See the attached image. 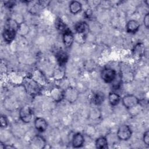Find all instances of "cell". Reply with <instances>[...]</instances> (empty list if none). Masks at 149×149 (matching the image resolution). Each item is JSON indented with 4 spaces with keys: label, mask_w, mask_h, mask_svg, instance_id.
Returning <instances> with one entry per match:
<instances>
[{
    "label": "cell",
    "mask_w": 149,
    "mask_h": 149,
    "mask_svg": "<svg viewBox=\"0 0 149 149\" xmlns=\"http://www.w3.org/2000/svg\"><path fill=\"white\" fill-rule=\"evenodd\" d=\"M74 34L69 29H67L66 30H65L63 32L62 40H63L64 45L66 48H69L72 45L74 42Z\"/></svg>",
    "instance_id": "9"
},
{
    "label": "cell",
    "mask_w": 149,
    "mask_h": 149,
    "mask_svg": "<svg viewBox=\"0 0 149 149\" xmlns=\"http://www.w3.org/2000/svg\"><path fill=\"white\" fill-rule=\"evenodd\" d=\"M19 115L20 119L25 123H30L33 117V112L29 105H25L22 107L19 112Z\"/></svg>",
    "instance_id": "4"
},
{
    "label": "cell",
    "mask_w": 149,
    "mask_h": 149,
    "mask_svg": "<svg viewBox=\"0 0 149 149\" xmlns=\"http://www.w3.org/2000/svg\"><path fill=\"white\" fill-rule=\"evenodd\" d=\"M55 26L60 31L63 32L65 30H66L68 28L66 27L65 24L62 22V20L61 19H58L56 20L55 22Z\"/></svg>",
    "instance_id": "24"
},
{
    "label": "cell",
    "mask_w": 149,
    "mask_h": 149,
    "mask_svg": "<svg viewBox=\"0 0 149 149\" xmlns=\"http://www.w3.org/2000/svg\"><path fill=\"white\" fill-rule=\"evenodd\" d=\"M119 75L120 76L122 82H130L133 79V75L132 72L130 71V69H128L127 68H126V70H122Z\"/></svg>",
    "instance_id": "18"
},
{
    "label": "cell",
    "mask_w": 149,
    "mask_h": 149,
    "mask_svg": "<svg viewBox=\"0 0 149 149\" xmlns=\"http://www.w3.org/2000/svg\"><path fill=\"white\" fill-rule=\"evenodd\" d=\"M34 125L36 129L39 132H45L48 127L47 122L42 117L36 118L34 121Z\"/></svg>",
    "instance_id": "11"
},
{
    "label": "cell",
    "mask_w": 149,
    "mask_h": 149,
    "mask_svg": "<svg viewBox=\"0 0 149 149\" xmlns=\"http://www.w3.org/2000/svg\"><path fill=\"white\" fill-rule=\"evenodd\" d=\"M56 59L59 66L63 67L68 60V55L64 51H59L56 54Z\"/></svg>",
    "instance_id": "14"
},
{
    "label": "cell",
    "mask_w": 149,
    "mask_h": 149,
    "mask_svg": "<svg viewBox=\"0 0 149 149\" xmlns=\"http://www.w3.org/2000/svg\"><path fill=\"white\" fill-rule=\"evenodd\" d=\"M14 5V2H12V1H8L5 5V6H6L8 8H10L12 7H13Z\"/></svg>",
    "instance_id": "28"
},
{
    "label": "cell",
    "mask_w": 149,
    "mask_h": 149,
    "mask_svg": "<svg viewBox=\"0 0 149 149\" xmlns=\"http://www.w3.org/2000/svg\"><path fill=\"white\" fill-rule=\"evenodd\" d=\"M143 23L146 29H148L149 27V13H147L144 17L143 19Z\"/></svg>",
    "instance_id": "27"
},
{
    "label": "cell",
    "mask_w": 149,
    "mask_h": 149,
    "mask_svg": "<svg viewBox=\"0 0 149 149\" xmlns=\"http://www.w3.org/2000/svg\"><path fill=\"white\" fill-rule=\"evenodd\" d=\"M105 95L101 91H98L95 93L92 98L93 102L95 105H101L105 100Z\"/></svg>",
    "instance_id": "20"
},
{
    "label": "cell",
    "mask_w": 149,
    "mask_h": 149,
    "mask_svg": "<svg viewBox=\"0 0 149 149\" xmlns=\"http://www.w3.org/2000/svg\"><path fill=\"white\" fill-rule=\"evenodd\" d=\"M88 25L85 22H79L74 25L75 31L79 34H84L88 30Z\"/></svg>",
    "instance_id": "16"
},
{
    "label": "cell",
    "mask_w": 149,
    "mask_h": 149,
    "mask_svg": "<svg viewBox=\"0 0 149 149\" xmlns=\"http://www.w3.org/2000/svg\"><path fill=\"white\" fill-rule=\"evenodd\" d=\"M51 98L56 102H59L64 99V89L58 86L53 87L50 91Z\"/></svg>",
    "instance_id": "7"
},
{
    "label": "cell",
    "mask_w": 149,
    "mask_h": 149,
    "mask_svg": "<svg viewBox=\"0 0 149 149\" xmlns=\"http://www.w3.org/2000/svg\"><path fill=\"white\" fill-rule=\"evenodd\" d=\"M0 122H1V127H6L8 125V122L6 117L5 115H1L0 118Z\"/></svg>",
    "instance_id": "25"
},
{
    "label": "cell",
    "mask_w": 149,
    "mask_h": 149,
    "mask_svg": "<svg viewBox=\"0 0 149 149\" xmlns=\"http://www.w3.org/2000/svg\"><path fill=\"white\" fill-rule=\"evenodd\" d=\"M69 10L72 14L76 15L79 13L82 9V4L77 1H72L69 4Z\"/></svg>",
    "instance_id": "17"
},
{
    "label": "cell",
    "mask_w": 149,
    "mask_h": 149,
    "mask_svg": "<svg viewBox=\"0 0 149 149\" xmlns=\"http://www.w3.org/2000/svg\"><path fill=\"white\" fill-rule=\"evenodd\" d=\"M16 33L17 30L9 26H5L2 33V37L5 42L9 43L12 42L15 39Z\"/></svg>",
    "instance_id": "8"
},
{
    "label": "cell",
    "mask_w": 149,
    "mask_h": 149,
    "mask_svg": "<svg viewBox=\"0 0 149 149\" xmlns=\"http://www.w3.org/2000/svg\"><path fill=\"white\" fill-rule=\"evenodd\" d=\"M95 145L96 148L102 149V148H106L108 147V139L104 136H101L97 138L95 142Z\"/></svg>",
    "instance_id": "22"
},
{
    "label": "cell",
    "mask_w": 149,
    "mask_h": 149,
    "mask_svg": "<svg viewBox=\"0 0 149 149\" xmlns=\"http://www.w3.org/2000/svg\"><path fill=\"white\" fill-rule=\"evenodd\" d=\"M108 101L111 105L116 106L120 102L121 98L120 95L115 92H110L108 94Z\"/></svg>",
    "instance_id": "19"
},
{
    "label": "cell",
    "mask_w": 149,
    "mask_h": 149,
    "mask_svg": "<svg viewBox=\"0 0 149 149\" xmlns=\"http://www.w3.org/2000/svg\"><path fill=\"white\" fill-rule=\"evenodd\" d=\"M46 141L41 136H35L30 141V146L33 148L41 149L45 147Z\"/></svg>",
    "instance_id": "10"
},
{
    "label": "cell",
    "mask_w": 149,
    "mask_h": 149,
    "mask_svg": "<svg viewBox=\"0 0 149 149\" xmlns=\"http://www.w3.org/2000/svg\"><path fill=\"white\" fill-rule=\"evenodd\" d=\"M145 53V46L141 42L137 43L133 49V55L136 58H141L142 57Z\"/></svg>",
    "instance_id": "15"
},
{
    "label": "cell",
    "mask_w": 149,
    "mask_h": 149,
    "mask_svg": "<svg viewBox=\"0 0 149 149\" xmlns=\"http://www.w3.org/2000/svg\"><path fill=\"white\" fill-rule=\"evenodd\" d=\"M140 24L136 20H130L127 22L126 25V31L129 33L134 34L136 33L140 29Z\"/></svg>",
    "instance_id": "13"
},
{
    "label": "cell",
    "mask_w": 149,
    "mask_h": 149,
    "mask_svg": "<svg viewBox=\"0 0 149 149\" xmlns=\"http://www.w3.org/2000/svg\"><path fill=\"white\" fill-rule=\"evenodd\" d=\"M132 131L130 127L126 124L120 125L117 130L116 136L119 140L122 141H127L132 136Z\"/></svg>",
    "instance_id": "2"
},
{
    "label": "cell",
    "mask_w": 149,
    "mask_h": 149,
    "mask_svg": "<svg viewBox=\"0 0 149 149\" xmlns=\"http://www.w3.org/2000/svg\"><path fill=\"white\" fill-rule=\"evenodd\" d=\"M78 91L73 87H68L64 90V99L69 103L74 102L79 97Z\"/></svg>",
    "instance_id": "6"
},
{
    "label": "cell",
    "mask_w": 149,
    "mask_h": 149,
    "mask_svg": "<svg viewBox=\"0 0 149 149\" xmlns=\"http://www.w3.org/2000/svg\"><path fill=\"white\" fill-rule=\"evenodd\" d=\"M84 143V136L80 133H75L72 139V145L74 148L81 147Z\"/></svg>",
    "instance_id": "12"
},
{
    "label": "cell",
    "mask_w": 149,
    "mask_h": 149,
    "mask_svg": "<svg viewBox=\"0 0 149 149\" xmlns=\"http://www.w3.org/2000/svg\"><path fill=\"white\" fill-rule=\"evenodd\" d=\"M23 86L26 92L31 96H36L39 94L41 91V84L34 80L32 77L24 78Z\"/></svg>",
    "instance_id": "1"
},
{
    "label": "cell",
    "mask_w": 149,
    "mask_h": 149,
    "mask_svg": "<svg viewBox=\"0 0 149 149\" xmlns=\"http://www.w3.org/2000/svg\"><path fill=\"white\" fill-rule=\"evenodd\" d=\"M121 100L123 105L129 109L137 106L140 104L139 99L133 94H126L122 98Z\"/></svg>",
    "instance_id": "3"
},
{
    "label": "cell",
    "mask_w": 149,
    "mask_h": 149,
    "mask_svg": "<svg viewBox=\"0 0 149 149\" xmlns=\"http://www.w3.org/2000/svg\"><path fill=\"white\" fill-rule=\"evenodd\" d=\"M29 27L26 23H19L17 33H18L21 36H24L27 35L29 32Z\"/></svg>",
    "instance_id": "23"
},
{
    "label": "cell",
    "mask_w": 149,
    "mask_h": 149,
    "mask_svg": "<svg viewBox=\"0 0 149 149\" xmlns=\"http://www.w3.org/2000/svg\"><path fill=\"white\" fill-rule=\"evenodd\" d=\"M117 75L116 70L111 68H104L101 73L102 80L107 83H111L115 79Z\"/></svg>",
    "instance_id": "5"
},
{
    "label": "cell",
    "mask_w": 149,
    "mask_h": 149,
    "mask_svg": "<svg viewBox=\"0 0 149 149\" xmlns=\"http://www.w3.org/2000/svg\"><path fill=\"white\" fill-rule=\"evenodd\" d=\"M143 141L145 144H146L147 146L149 145V132H148V130H146L144 133L143 136Z\"/></svg>",
    "instance_id": "26"
},
{
    "label": "cell",
    "mask_w": 149,
    "mask_h": 149,
    "mask_svg": "<svg viewBox=\"0 0 149 149\" xmlns=\"http://www.w3.org/2000/svg\"><path fill=\"white\" fill-rule=\"evenodd\" d=\"M53 77L55 80H61L65 78V70L62 66L56 68L53 72Z\"/></svg>",
    "instance_id": "21"
}]
</instances>
